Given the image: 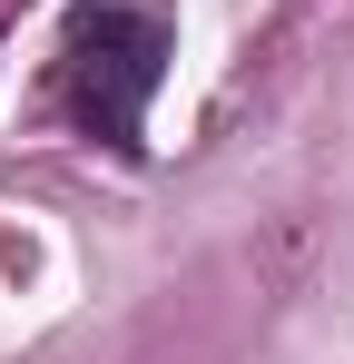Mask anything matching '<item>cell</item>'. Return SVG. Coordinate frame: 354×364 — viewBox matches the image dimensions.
<instances>
[{"label":"cell","instance_id":"1","mask_svg":"<svg viewBox=\"0 0 354 364\" xmlns=\"http://www.w3.org/2000/svg\"><path fill=\"white\" fill-rule=\"evenodd\" d=\"M158 79H168V20L158 10L99 0V10L69 20V119L89 128V138L138 148V119H148Z\"/></svg>","mask_w":354,"mask_h":364}]
</instances>
